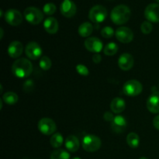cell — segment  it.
Wrapping results in <instances>:
<instances>
[{"mask_svg": "<svg viewBox=\"0 0 159 159\" xmlns=\"http://www.w3.org/2000/svg\"><path fill=\"white\" fill-rule=\"evenodd\" d=\"M111 127L116 133H122L127 127V120L122 116H115L113 120L112 121Z\"/></svg>", "mask_w": 159, "mask_h": 159, "instance_id": "obj_17", "label": "cell"}, {"mask_svg": "<svg viewBox=\"0 0 159 159\" xmlns=\"http://www.w3.org/2000/svg\"><path fill=\"white\" fill-rule=\"evenodd\" d=\"M76 71L80 75L82 76H88L89 74L88 68L84 65H76Z\"/></svg>", "mask_w": 159, "mask_h": 159, "instance_id": "obj_31", "label": "cell"}, {"mask_svg": "<svg viewBox=\"0 0 159 159\" xmlns=\"http://www.w3.org/2000/svg\"><path fill=\"white\" fill-rule=\"evenodd\" d=\"M147 108L151 113H159V92H154L147 100Z\"/></svg>", "mask_w": 159, "mask_h": 159, "instance_id": "obj_15", "label": "cell"}, {"mask_svg": "<svg viewBox=\"0 0 159 159\" xmlns=\"http://www.w3.org/2000/svg\"><path fill=\"white\" fill-rule=\"evenodd\" d=\"M24 17L26 21L33 25H37L43 20V13L37 8L30 6L24 11Z\"/></svg>", "mask_w": 159, "mask_h": 159, "instance_id": "obj_4", "label": "cell"}, {"mask_svg": "<svg viewBox=\"0 0 159 159\" xmlns=\"http://www.w3.org/2000/svg\"><path fill=\"white\" fill-rule=\"evenodd\" d=\"M156 1H157V2H159V0H156Z\"/></svg>", "mask_w": 159, "mask_h": 159, "instance_id": "obj_38", "label": "cell"}, {"mask_svg": "<svg viewBox=\"0 0 159 159\" xmlns=\"http://www.w3.org/2000/svg\"><path fill=\"white\" fill-rule=\"evenodd\" d=\"M153 125L157 130H159V115L155 116L153 120Z\"/></svg>", "mask_w": 159, "mask_h": 159, "instance_id": "obj_34", "label": "cell"}, {"mask_svg": "<svg viewBox=\"0 0 159 159\" xmlns=\"http://www.w3.org/2000/svg\"><path fill=\"white\" fill-rule=\"evenodd\" d=\"M65 147L70 152H75L80 147V142L77 137L70 135L65 140Z\"/></svg>", "mask_w": 159, "mask_h": 159, "instance_id": "obj_20", "label": "cell"}, {"mask_svg": "<svg viewBox=\"0 0 159 159\" xmlns=\"http://www.w3.org/2000/svg\"><path fill=\"white\" fill-rule=\"evenodd\" d=\"M60 10L64 16L67 18H71L75 15L77 8L75 2H73L71 0H64L63 2L61 4Z\"/></svg>", "mask_w": 159, "mask_h": 159, "instance_id": "obj_12", "label": "cell"}, {"mask_svg": "<svg viewBox=\"0 0 159 159\" xmlns=\"http://www.w3.org/2000/svg\"><path fill=\"white\" fill-rule=\"evenodd\" d=\"M152 30H153V26L149 21H144L141 23V30L143 34H149L152 33Z\"/></svg>", "mask_w": 159, "mask_h": 159, "instance_id": "obj_29", "label": "cell"}, {"mask_svg": "<svg viewBox=\"0 0 159 159\" xmlns=\"http://www.w3.org/2000/svg\"><path fill=\"white\" fill-rule=\"evenodd\" d=\"M25 53L26 56L31 60H37L41 57L43 54L42 48L37 42H30L25 48Z\"/></svg>", "mask_w": 159, "mask_h": 159, "instance_id": "obj_9", "label": "cell"}, {"mask_svg": "<svg viewBox=\"0 0 159 159\" xmlns=\"http://www.w3.org/2000/svg\"><path fill=\"white\" fill-rule=\"evenodd\" d=\"M140 159H148V158H145V157H142V158H141Z\"/></svg>", "mask_w": 159, "mask_h": 159, "instance_id": "obj_37", "label": "cell"}, {"mask_svg": "<svg viewBox=\"0 0 159 159\" xmlns=\"http://www.w3.org/2000/svg\"><path fill=\"white\" fill-rule=\"evenodd\" d=\"M134 61L133 57L131 54L128 53L122 54L118 59V65L120 69L124 71H129L134 66Z\"/></svg>", "mask_w": 159, "mask_h": 159, "instance_id": "obj_14", "label": "cell"}, {"mask_svg": "<svg viewBox=\"0 0 159 159\" xmlns=\"http://www.w3.org/2000/svg\"><path fill=\"white\" fill-rule=\"evenodd\" d=\"M23 51V46L21 42L14 40L11 42L8 47V54L12 58H17L20 57Z\"/></svg>", "mask_w": 159, "mask_h": 159, "instance_id": "obj_16", "label": "cell"}, {"mask_svg": "<svg viewBox=\"0 0 159 159\" xmlns=\"http://www.w3.org/2000/svg\"><path fill=\"white\" fill-rule=\"evenodd\" d=\"M114 117L115 116H113V113L111 112H106L104 113V119L107 121H109V122H110V121L112 122L113 120V119H114Z\"/></svg>", "mask_w": 159, "mask_h": 159, "instance_id": "obj_32", "label": "cell"}, {"mask_svg": "<svg viewBox=\"0 0 159 159\" xmlns=\"http://www.w3.org/2000/svg\"><path fill=\"white\" fill-rule=\"evenodd\" d=\"M126 102L122 98L116 97L111 101L110 110L114 113H120L125 110Z\"/></svg>", "mask_w": 159, "mask_h": 159, "instance_id": "obj_19", "label": "cell"}, {"mask_svg": "<svg viewBox=\"0 0 159 159\" xmlns=\"http://www.w3.org/2000/svg\"><path fill=\"white\" fill-rule=\"evenodd\" d=\"M6 23L13 26H19L23 22V15L19 10L15 9H8L4 15Z\"/></svg>", "mask_w": 159, "mask_h": 159, "instance_id": "obj_8", "label": "cell"}, {"mask_svg": "<svg viewBox=\"0 0 159 159\" xmlns=\"http://www.w3.org/2000/svg\"><path fill=\"white\" fill-rule=\"evenodd\" d=\"M56 6L53 2H48L43 6V13L48 16L53 15L56 12Z\"/></svg>", "mask_w": 159, "mask_h": 159, "instance_id": "obj_28", "label": "cell"}, {"mask_svg": "<svg viewBox=\"0 0 159 159\" xmlns=\"http://www.w3.org/2000/svg\"><path fill=\"white\" fill-rule=\"evenodd\" d=\"M114 34V30L110 26H106V27L102 28L101 30V35L104 37V38H111Z\"/></svg>", "mask_w": 159, "mask_h": 159, "instance_id": "obj_30", "label": "cell"}, {"mask_svg": "<svg viewBox=\"0 0 159 159\" xmlns=\"http://www.w3.org/2000/svg\"><path fill=\"white\" fill-rule=\"evenodd\" d=\"M107 16V10L104 6L97 5L90 9L89 17L92 22L95 23H102Z\"/></svg>", "mask_w": 159, "mask_h": 159, "instance_id": "obj_6", "label": "cell"}, {"mask_svg": "<svg viewBox=\"0 0 159 159\" xmlns=\"http://www.w3.org/2000/svg\"><path fill=\"white\" fill-rule=\"evenodd\" d=\"M143 86L141 82L135 79H131L124 83L123 91L124 94L128 96H136L141 94Z\"/></svg>", "mask_w": 159, "mask_h": 159, "instance_id": "obj_5", "label": "cell"}, {"mask_svg": "<svg viewBox=\"0 0 159 159\" xmlns=\"http://www.w3.org/2000/svg\"><path fill=\"white\" fill-rule=\"evenodd\" d=\"M144 16L149 22L159 23V4L152 3L146 7Z\"/></svg>", "mask_w": 159, "mask_h": 159, "instance_id": "obj_11", "label": "cell"}, {"mask_svg": "<svg viewBox=\"0 0 159 159\" xmlns=\"http://www.w3.org/2000/svg\"><path fill=\"white\" fill-rule=\"evenodd\" d=\"M82 148L88 152H95L101 147V140L93 134H87L82 139Z\"/></svg>", "mask_w": 159, "mask_h": 159, "instance_id": "obj_3", "label": "cell"}, {"mask_svg": "<svg viewBox=\"0 0 159 159\" xmlns=\"http://www.w3.org/2000/svg\"><path fill=\"white\" fill-rule=\"evenodd\" d=\"M43 27L48 34H54L58 30V22L54 17H48L43 22Z\"/></svg>", "mask_w": 159, "mask_h": 159, "instance_id": "obj_18", "label": "cell"}, {"mask_svg": "<svg viewBox=\"0 0 159 159\" xmlns=\"http://www.w3.org/2000/svg\"><path fill=\"white\" fill-rule=\"evenodd\" d=\"M64 142L63 136L60 133H55L51 136L50 139V144L54 148H58Z\"/></svg>", "mask_w": 159, "mask_h": 159, "instance_id": "obj_24", "label": "cell"}, {"mask_svg": "<svg viewBox=\"0 0 159 159\" xmlns=\"http://www.w3.org/2000/svg\"><path fill=\"white\" fill-rule=\"evenodd\" d=\"M93 30V25L91 24L89 22H85V23H82V24L79 26V34L82 37H89L92 34Z\"/></svg>", "mask_w": 159, "mask_h": 159, "instance_id": "obj_21", "label": "cell"}, {"mask_svg": "<svg viewBox=\"0 0 159 159\" xmlns=\"http://www.w3.org/2000/svg\"><path fill=\"white\" fill-rule=\"evenodd\" d=\"M127 142L131 148H137L140 144L139 136L134 132L130 133L127 137Z\"/></svg>", "mask_w": 159, "mask_h": 159, "instance_id": "obj_23", "label": "cell"}, {"mask_svg": "<svg viewBox=\"0 0 159 159\" xmlns=\"http://www.w3.org/2000/svg\"><path fill=\"white\" fill-rule=\"evenodd\" d=\"M85 47L89 51L93 53H99L103 48L102 41L99 38L95 37H88L85 40Z\"/></svg>", "mask_w": 159, "mask_h": 159, "instance_id": "obj_13", "label": "cell"}, {"mask_svg": "<svg viewBox=\"0 0 159 159\" xmlns=\"http://www.w3.org/2000/svg\"><path fill=\"white\" fill-rule=\"evenodd\" d=\"M2 99L4 102L9 106L15 105L18 102V96L13 92H7L2 96Z\"/></svg>", "mask_w": 159, "mask_h": 159, "instance_id": "obj_22", "label": "cell"}, {"mask_svg": "<svg viewBox=\"0 0 159 159\" xmlns=\"http://www.w3.org/2000/svg\"><path fill=\"white\" fill-rule=\"evenodd\" d=\"M72 159H81V158H79V157H75V158H73Z\"/></svg>", "mask_w": 159, "mask_h": 159, "instance_id": "obj_36", "label": "cell"}, {"mask_svg": "<svg viewBox=\"0 0 159 159\" xmlns=\"http://www.w3.org/2000/svg\"><path fill=\"white\" fill-rule=\"evenodd\" d=\"M118 51V46L114 42H110L107 43L103 49V52L107 56H113Z\"/></svg>", "mask_w": 159, "mask_h": 159, "instance_id": "obj_26", "label": "cell"}, {"mask_svg": "<svg viewBox=\"0 0 159 159\" xmlns=\"http://www.w3.org/2000/svg\"><path fill=\"white\" fill-rule=\"evenodd\" d=\"M93 61L94 63L99 64V63H100L101 61H102V57H101L100 54H96L93 56Z\"/></svg>", "mask_w": 159, "mask_h": 159, "instance_id": "obj_33", "label": "cell"}, {"mask_svg": "<svg viewBox=\"0 0 159 159\" xmlns=\"http://www.w3.org/2000/svg\"><path fill=\"white\" fill-rule=\"evenodd\" d=\"M116 39L123 43H128L134 39V34L131 30L126 26H121L116 30L115 33Z\"/></svg>", "mask_w": 159, "mask_h": 159, "instance_id": "obj_10", "label": "cell"}, {"mask_svg": "<svg viewBox=\"0 0 159 159\" xmlns=\"http://www.w3.org/2000/svg\"><path fill=\"white\" fill-rule=\"evenodd\" d=\"M33 71V65L26 58H19L12 65V74L17 78L29 77Z\"/></svg>", "mask_w": 159, "mask_h": 159, "instance_id": "obj_1", "label": "cell"}, {"mask_svg": "<svg viewBox=\"0 0 159 159\" xmlns=\"http://www.w3.org/2000/svg\"><path fill=\"white\" fill-rule=\"evenodd\" d=\"M39 65H40V68L44 71L49 70L51 68V60L47 56H43L40 58Z\"/></svg>", "mask_w": 159, "mask_h": 159, "instance_id": "obj_27", "label": "cell"}, {"mask_svg": "<svg viewBox=\"0 0 159 159\" xmlns=\"http://www.w3.org/2000/svg\"><path fill=\"white\" fill-rule=\"evenodd\" d=\"M130 15L131 12L128 6L125 5H119L113 9L110 18L115 24L122 25L130 20Z\"/></svg>", "mask_w": 159, "mask_h": 159, "instance_id": "obj_2", "label": "cell"}, {"mask_svg": "<svg viewBox=\"0 0 159 159\" xmlns=\"http://www.w3.org/2000/svg\"><path fill=\"white\" fill-rule=\"evenodd\" d=\"M51 159H70V155L63 149H57L51 155Z\"/></svg>", "mask_w": 159, "mask_h": 159, "instance_id": "obj_25", "label": "cell"}, {"mask_svg": "<svg viewBox=\"0 0 159 159\" xmlns=\"http://www.w3.org/2000/svg\"><path fill=\"white\" fill-rule=\"evenodd\" d=\"M0 31H1V33H2V34H1V39H2V37H3V30L1 28V30H0Z\"/></svg>", "mask_w": 159, "mask_h": 159, "instance_id": "obj_35", "label": "cell"}, {"mask_svg": "<svg viewBox=\"0 0 159 159\" xmlns=\"http://www.w3.org/2000/svg\"><path fill=\"white\" fill-rule=\"evenodd\" d=\"M38 129L43 134L51 135L54 134L57 129L55 122L51 118H42L38 123Z\"/></svg>", "mask_w": 159, "mask_h": 159, "instance_id": "obj_7", "label": "cell"}]
</instances>
